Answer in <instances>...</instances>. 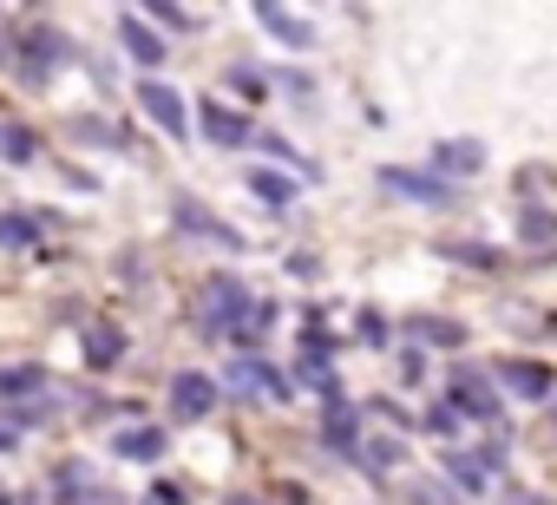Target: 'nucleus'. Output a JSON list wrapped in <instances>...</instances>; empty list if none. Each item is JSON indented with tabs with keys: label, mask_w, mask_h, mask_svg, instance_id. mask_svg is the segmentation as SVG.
<instances>
[{
	"label": "nucleus",
	"mask_w": 557,
	"mask_h": 505,
	"mask_svg": "<svg viewBox=\"0 0 557 505\" xmlns=\"http://www.w3.org/2000/svg\"><path fill=\"white\" fill-rule=\"evenodd\" d=\"M47 387V368H0V401H14V394H40Z\"/></svg>",
	"instance_id": "nucleus-24"
},
{
	"label": "nucleus",
	"mask_w": 557,
	"mask_h": 505,
	"mask_svg": "<svg viewBox=\"0 0 557 505\" xmlns=\"http://www.w3.org/2000/svg\"><path fill=\"white\" fill-rule=\"evenodd\" d=\"M230 394L236 401H289L296 394V381L283 374V368H269V361H256V355H243V361H230Z\"/></svg>",
	"instance_id": "nucleus-2"
},
{
	"label": "nucleus",
	"mask_w": 557,
	"mask_h": 505,
	"mask_svg": "<svg viewBox=\"0 0 557 505\" xmlns=\"http://www.w3.org/2000/svg\"><path fill=\"white\" fill-rule=\"evenodd\" d=\"M550 335H557V316H550Z\"/></svg>",
	"instance_id": "nucleus-38"
},
{
	"label": "nucleus",
	"mask_w": 557,
	"mask_h": 505,
	"mask_svg": "<svg viewBox=\"0 0 557 505\" xmlns=\"http://www.w3.org/2000/svg\"><path fill=\"white\" fill-rule=\"evenodd\" d=\"M355 329H361V342H368V348H387V316H381V309H361V316H355Z\"/></svg>",
	"instance_id": "nucleus-29"
},
{
	"label": "nucleus",
	"mask_w": 557,
	"mask_h": 505,
	"mask_svg": "<svg viewBox=\"0 0 557 505\" xmlns=\"http://www.w3.org/2000/svg\"><path fill=\"white\" fill-rule=\"evenodd\" d=\"M446 401L459 407V420H498V381L479 368H453L446 374Z\"/></svg>",
	"instance_id": "nucleus-3"
},
{
	"label": "nucleus",
	"mask_w": 557,
	"mask_h": 505,
	"mask_svg": "<svg viewBox=\"0 0 557 505\" xmlns=\"http://www.w3.org/2000/svg\"><path fill=\"white\" fill-rule=\"evenodd\" d=\"M138 106H145L171 138H184V132H190V106H184V93H171L164 79H138Z\"/></svg>",
	"instance_id": "nucleus-9"
},
{
	"label": "nucleus",
	"mask_w": 557,
	"mask_h": 505,
	"mask_svg": "<svg viewBox=\"0 0 557 505\" xmlns=\"http://www.w3.org/2000/svg\"><path fill=\"white\" fill-rule=\"evenodd\" d=\"M322 440L335 446V453H361V407L342 394V387H329V414H322Z\"/></svg>",
	"instance_id": "nucleus-8"
},
{
	"label": "nucleus",
	"mask_w": 557,
	"mask_h": 505,
	"mask_svg": "<svg viewBox=\"0 0 557 505\" xmlns=\"http://www.w3.org/2000/svg\"><path fill=\"white\" fill-rule=\"evenodd\" d=\"M440 466H446V472H453L466 492H479V485H485V466H479L472 453H453V446H446V453H440Z\"/></svg>",
	"instance_id": "nucleus-25"
},
{
	"label": "nucleus",
	"mask_w": 557,
	"mask_h": 505,
	"mask_svg": "<svg viewBox=\"0 0 557 505\" xmlns=\"http://www.w3.org/2000/svg\"><path fill=\"white\" fill-rule=\"evenodd\" d=\"M60 505H125L112 485H92V479H79L73 466L60 472Z\"/></svg>",
	"instance_id": "nucleus-18"
},
{
	"label": "nucleus",
	"mask_w": 557,
	"mask_h": 505,
	"mask_svg": "<svg viewBox=\"0 0 557 505\" xmlns=\"http://www.w3.org/2000/svg\"><path fill=\"white\" fill-rule=\"evenodd\" d=\"M249 190H256L262 204H275V210L296 204V177H289V171H249Z\"/></svg>",
	"instance_id": "nucleus-21"
},
{
	"label": "nucleus",
	"mask_w": 557,
	"mask_h": 505,
	"mask_svg": "<svg viewBox=\"0 0 557 505\" xmlns=\"http://www.w3.org/2000/svg\"><path fill=\"white\" fill-rule=\"evenodd\" d=\"M230 86L243 93V99H262L269 86H262V73H249V66H230Z\"/></svg>",
	"instance_id": "nucleus-32"
},
{
	"label": "nucleus",
	"mask_w": 557,
	"mask_h": 505,
	"mask_svg": "<svg viewBox=\"0 0 557 505\" xmlns=\"http://www.w3.org/2000/svg\"><path fill=\"white\" fill-rule=\"evenodd\" d=\"M40 243V223L27 210H0V249H34Z\"/></svg>",
	"instance_id": "nucleus-22"
},
{
	"label": "nucleus",
	"mask_w": 557,
	"mask_h": 505,
	"mask_svg": "<svg viewBox=\"0 0 557 505\" xmlns=\"http://www.w3.org/2000/svg\"><path fill=\"white\" fill-rule=\"evenodd\" d=\"M550 420H557V394H550Z\"/></svg>",
	"instance_id": "nucleus-36"
},
{
	"label": "nucleus",
	"mask_w": 557,
	"mask_h": 505,
	"mask_svg": "<svg viewBox=\"0 0 557 505\" xmlns=\"http://www.w3.org/2000/svg\"><path fill=\"white\" fill-rule=\"evenodd\" d=\"M119 40H125V53L145 66V79H158V66H164V40H158L138 14H125V21H119Z\"/></svg>",
	"instance_id": "nucleus-12"
},
{
	"label": "nucleus",
	"mask_w": 557,
	"mask_h": 505,
	"mask_svg": "<svg viewBox=\"0 0 557 505\" xmlns=\"http://www.w3.org/2000/svg\"><path fill=\"white\" fill-rule=\"evenodd\" d=\"M361 453H368V466H374V472H387V466H400V459H407V446H400V440H368Z\"/></svg>",
	"instance_id": "nucleus-28"
},
{
	"label": "nucleus",
	"mask_w": 557,
	"mask_h": 505,
	"mask_svg": "<svg viewBox=\"0 0 557 505\" xmlns=\"http://www.w3.org/2000/svg\"><path fill=\"white\" fill-rule=\"evenodd\" d=\"M256 21H262L275 40H283V47H315V27H309L302 14H283V8H269V0H262V8H256Z\"/></svg>",
	"instance_id": "nucleus-15"
},
{
	"label": "nucleus",
	"mask_w": 557,
	"mask_h": 505,
	"mask_svg": "<svg viewBox=\"0 0 557 505\" xmlns=\"http://www.w3.org/2000/svg\"><path fill=\"white\" fill-rule=\"evenodd\" d=\"M86 361L92 368H119L125 361V329L119 322H86Z\"/></svg>",
	"instance_id": "nucleus-14"
},
{
	"label": "nucleus",
	"mask_w": 557,
	"mask_h": 505,
	"mask_svg": "<svg viewBox=\"0 0 557 505\" xmlns=\"http://www.w3.org/2000/svg\"><path fill=\"white\" fill-rule=\"evenodd\" d=\"M433 249H440L446 263H466V270H498V249H479L472 236H440Z\"/></svg>",
	"instance_id": "nucleus-19"
},
{
	"label": "nucleus",
	"mask_w": 557,
	"mask_h": 505,
	"mask_svg": "<svg viewBox=\"0 0 557 505\" xmlns=\"http://www.w3.org/2000/svg\"><path fill=\"white\" fill-rule=\"evenodd\" d=\"M0 158H14V164H34L40 158V138L27 125H0Z\"/></svg>",
	"instance_id": "nucleus-23"
},
{
	"label": "nucleus",
	"mask_w": 557,
	"mask_h": 505,
	"mask_svg": "<svg viewBox=\"0 0 557 505\" xmlns=\"http://www.w3.org/2000/svg\"><path fill=\"white\" fill-rule=\"evenodd\" d=\"M138 505H184V492H177V485H151Z\"/></svg>",
	"instance_id": "nucleus-33"
},
{
	"label": "nucleus",
	"mask_w": 557,
	"mask_h": 505,
	"mask_svg": "<svg viewBox=\"0 0 557 505\" xmlns=\"http://www.w3.org/2000/svg\"><path fill=\"white\" fill-rule=\"evenodd\" d=\"M249 309H256V303H249V290H243L236 276H210V283H203V322H210V329H236Z\"/></svg>",
	"instance_id": "nucleus-6"
},
{
	"label": "nucleus",
	"mask_w": 557,
	"mask_h": 505,
	"mask_svg": "<svg viewBox=\"0 0 557 505\" xmlns=\"http://www.w3.org/2000/svg\"><path fill=\"white\" fill-rule=\"evenodd\" d=\"M413 505H459L440 479H413Z\"/></svg>",
	"instance_id": "nucleus-30"
},
{
	"label": "nucleus",
	"mask_w": 557,
	"mask_h": 505,
	"mask_svg": "<svg viewBox=\"0 0 557 505\" xmlns=\"http://www.w3.org/2000/svg\"><path fill=\"white\" fill-rule=\"evenodd\" d=\"M230 505H262V498H230Z\"/></svg>",
	"instance_id": "nucleus-35"
},
{
	"label": "nucleus",
	"mask_w": 557,
	"mask_h": 505,
	"mask_svg": "<svg viewBox=\"0 0 557 505\" xmlns=\"http://www.w3.org/2000/svg\"><path fill=\"white\" fill-rule=\"evenodd\" d=\"M210 407H216V381L210 374H177L171 381V414L177 420H203Z\"/></svg>",
	"instance_id": "nucleus-11"
},
{
	"label": "nucleus",
	"mask_w": 557,
	"mask_h": 505,
	"mask_svg": "<svg viewBox=\"0 0 557 505\" xmlns=\"http://www.w3.org/2000/svg\"><path fill=\"white\" fill-rule=\"evenodd\" d=\"M518 236H524L531 249H544V257H557V217H550V210H524V217H518Z\"/></svg>",
	"instance_id": "nucleus-20"
},
{
	"label": "nucleus",
	"mask_w": 557,
	"mask_h": 505,
	"mask_svg": "<svg viewBox=\"0 0 557 505\" xmlns=\"http://www.w3.org/2000/svg\"><path fill=\"white\" fill-rule=\"evenodd\" d=\"M426 427H433V433H440V440H453V433H459V407H453V401H446V394H440V401H433V407H426Z\"/></svg>",
	"instance_id": "nucleus-27"
},
{
	"label": "nucleus",
	"mask_w": 557,
	"mask_h": 505,
	"mask_svg": "<svg viewBox=\"0 0 557 505\" xmlns=\"http://www.w3.org/2000/svg\"><path fill=\"white\" fill-rule=\"evenodd\" d=\"M151 21H164V27H184V34H197V14L171 8V0H158V8H151Z\"/></svg>",
	"instance_id": "nucleus-31"
},
{
	"label": "nucleus",
	"mask_w": 557,
	"mask_h": 505,
	"mask_svg": "<svg viewBox=\"0 0 557 505\" xmlns=\"http://www.w3.org/2000/svg\"><path fill=\"white\" fill-rule=\"evenodd\" d=\"M164 446H171V440H164V427H125V433L112 440V453H119V459H138V466H158V459H164Z\"/></svg>",
	"instance_id": "nucleus-13"
},
{
	"label": "nucleus",
	"mask_w": 557,
	"mask_h": 505,
	"mask_svg": "<svg viewBox=\"0 0 557 505\" xmlns=\"http://www.w3.org/2000/svg\"><path fill=\"white\" fill-rule=\"evenodd\" d=\"M197 125H203V138L210 145H256V125H249V112H236V106H223V99H203L197 106Z\"/></svg>",
	"instance_id": "nucleus-4"
},
{
	"label": "nucleus",
	"mask_w": 557,
	"mask_h": 505,
	"mask_svg": "<svg viewBox=\"0 0 557 505\" xmlns=\"http://www.w3.org/2000/svg\"><path fill=\"white\" fill-rule=\"evenodd\" d=\"M433 164H440V177H466V171L485 164V145H479V138H446V145L433 151Z\"/></svg>",
	"instance_id": "nucleus-16"
},
{
	"label": "nucleus",
	"mask_w": 557,
	"mask_h": 505,
	"mask_svg": "<svg viewBox=\"0 0 557 505\" xmlns=\"http://www.w3.org/2000/svg\"><path fill=\"white\" fill-rule=\"evenodd\" d=\"M492 381H498V387H511L518 401H544V407H550V394H557V374H550V368H537V361H498V368H492Z\"/></svg>",
	"instance_id": "nucleus-10"
},
{
	"label": "nucleus",
	"mask_w": 557,
	"mask_h": 505,
	"mask_svg": "<svg viewBox=\"0 0 557 505\" xmlns=\"http://www.w3.org/2000/svg\"><path fill=\"white\" fill-rule=\"evenodd\" d=\"M505 505H544V498H537V492H511Z\"/></svg>",
	"instance_id": "nucleus-34"
},
{
	"label": "nucleus",
	"mask_w": 557,
	"mask_h": 505,
	"mask_svg": "<svg viewBox=\"0 0 557 505\" xmlns=\"http://www.w3.org/2000/svg\"><path fill=\"white\" fill-rule=\"evenodd\" d=\"M73 138H79V145H125V132H119V125H106V119H92V112H86V119H73Z\"/></svg>",
	"instance_id": "nucleus-26"
},
{
	"label": "nucleus",
	"mask_w": 557,
	"mask_h": 505,
	"mask_svg": "<svg viewBox=\"0 0 557 505\" xmlns=\"http://www.w3.org/2000/svg\"><path fill=\"white\" fill-rule=\"evenodd\" d=\"M14 53H21V79L40 93V86H47V73L73 60V40H66L60 27H21V47H14Z\"/></svg>",
	"instance_id": "nucleus-1"
},
{
	"label": "nucleus",
	"mask_w": 557,
	"mask_h": 505,
	"mask_svg": "<svg viewBox=\"0 0 557 505\" xmlns=\"http://www.w3.org/2000/svg\"><path fill=\"white\" fill-rule=\"evenodd\" d=\"M381 190H400L413 204H453L459 197L440 171H407V164H381Z\"/></svg>",
	"instance_id": "nucleus-5"
},
{
	"label": "nucleus",
	"mask_w": 557,
	"mask_h": 505,
	"mask_svg": "<svg viewBox=\"0 0 557 505\" xmlns=\"http://www.w3.org/2000/svg\"><path fill=\"white\" fill-rule=\"evenodd\" d=\"M0 505H8V485H0Z\"/></svg>",
	"instance_id": "nucleus-37"
},
{
	"label": "nucleus",
	"mask_w": 557,
	"mask_h": 505,
	"mask_svg": "<svg viewBox=\"0 0 557 505\" xmlns=\"http://www.w3.org/2000/svg\"><path fill=\"white\" fill-rule=\"evenodd\" d=\"M171 223H177L184 236L216 243V249H243V230H230L223 217H210V210H203V204H190V197H177V204H171Z\"/></svg>",
	"instance_id": "nucleus-7"
},
{
	"label": "nucleus",
	"mask_w": 557,
	"mask_h": 505,
	"mask_svg": "<svg viewBox=\"0 0 557 505\" xmlns=\"http://www.w3.org/2000/svg\"><path fill=\"white\" fill-rule=\"evenodd\" d=\"M407 335H413V342H433V348H459V342H466V322H446V316H407Z\"/></svg>",
	"instance_id": "nucleus-17"
}]
</instances>
